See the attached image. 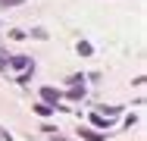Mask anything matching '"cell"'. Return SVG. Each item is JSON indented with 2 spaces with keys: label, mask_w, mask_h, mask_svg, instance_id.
<instances>
[{
  "label": "cell",
  "mask_w": 147,
  "mask_h": 141,
  "mask_svg": "<svg viewBox=\"0 0 147 141\" xmlns=\"http://www.w3.org/2000/svg\"><path fill=\"white\" fill-rule=\"evenodd\" d=\"M0 141H9V132H6L3 125H0Z\"/></svg>",
  "instance_id": "8992f818"
},
{
  "label": "cell",
  "mask_w": 147,
  "mask_h": 141,
  "mask_svg": "<svg viewBox=\"0 0 147 141\" xmlns=\"http://www.w3.org/2000/svg\"><path fill=\"white\" fill-rule=\"evenodd\" d=\"M31 66H34V63H31L28 56H16V60H13V69H16V72H28Z\"/></svg>",
  "instance_id": "6da1fadb"
},
{
  "label": "cell",
  "mask_w": 147,
  "mask_h": 141,
  "mask_svg": "<svg viewBox=\"0 0 147 141\" xmlns=\"http://www.w3.org/2000/svg\"><path fill=\"white\" fill-rule=\"evenodd\" d=\"M19 3H25V0H0V6H19Z\"/></svg>",
  "instance_id": "5b68a950"
},
{
  "label": "cell",
  "mask_w": 147,
  "mask_h": 141,
  "mask_svg": "<svg viewBox=\"0 0 147 141\" xmlns=\"http://www.w3.org/2000/svg\"><path fill=\"white\" fill-rule=\"evenodd\" d=\"M78 54H82V56H88V54H91V44H85V41H78Z\"/></svg>",
  "instance_id": "277c9868"
},
{
  "label": "cell",
  "mask_w": 147,
  "mask_h": 141,
  "mask_svg": "<svg viewBox=\"0 0 147 141\" xmlns=\"http://www.w3.org/2000/svg\"><path fill=\"white\" fill-rule=\"evenodd\" d=\"M82 138H88V141H100V135H97V132H91V129H82Z\"/></svg>",
  "instance_id": "3957f363"
},
{
  "label": "cell",
  "mask_w": 147,
  "mask_h": 141,
  "mask_svg": "<svg viewBox=\"0 0 147 141\" xmlns=\"http://www.w3.org/2000/svg\"><path fill=\"white\" fill-rule=\"evenodd\" d=\"M41 97H44L47 104H57V100H59V91H57V88H41Z\"/></svg>",
  "instance_id": "7a4b0ae2"
},
{
  "label": "cell",
  "mask_w": 147,
  "mask_h": 141,
  "mask_svg": "<svg viewBox=\"0 0 147 141\" xmlns=\"http://www.w3.org/2000/svg\"><path fill=\"white\" fill-rule=\"evenodd\" d=\"M0 66H6V56H3V54H0Z\"/></svg>",
  "instance_id": "52a82bcc"
}]
</instances>
